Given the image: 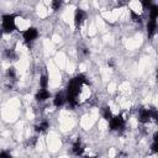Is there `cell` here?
Returning <instances> with one entry per match:
<instances>
[{"label": "cell", "mask_w": 158, "mask_h": 158, "mask_svg": "<svg viewBox=\"0 0 158 158\" xmlns=\"http://www.w3.org/2000/svg\"><path fill=\"white\" fill-rule=\"evenodd\" d=\"M80 84L77 81L75 78L70 79V81L68 83V86H67V99H77L78 94H79V89H80Z\"/></svg>", "instance_id": "cell-1"}, {"label": "cell", "mask_w": 158, "mask_h": 158, "mask_svg": "<svg viewBox=\"0 0 158 158\" xmlns=\"http://www.w3.org/2000/svg\"><path fill=\"white\" fill-rule=\"evenodd\" d=\"M2 30L5 33H10L15 30V15L2 16Z\"/></svg>", "instance_id": "cell-2"}, {"label": "cell", "mask_w": 158, "mask_h": 158, "mask_svg": "<svg viewBox=\"0 0 158 158\" xmlns=\"http://www.w3.org/2000/svg\"><path fill=\"white\" fill-rule=\"evenodd\" d=\"M123 126H125V120L122 118V116L111 117V120H110V128L111 130H120Z\"/></svg>", "instance_id": "cell-3"}, {"label": "cell", "mask_w": 158, "mask_h": 158, "mask_svg": "<svg viewBox=\"0 0 158 158\" xmlns=\"http://www.w3.org/2000/svg\"><path fill=\"white\" fill-rule=\"evenodd\" d=\"M22 36H23V40H25L26 42H31V41H33V40L37 38L38 32H37V30H36L35 27H30V28H27L26 31H23Z\"/></svg>", "instance_id": "cell-4"}, {"label": "cell", "mask_w": 158, "mask_h": 158, "mask_svg": "<svg viewBox=\"0 0 158 158\" xmlns=\"http://www.w3.org/2000/svg\"><path fill=\"white\" fill-rule=\"evenodd\" d=\"M85 20V12L81 10V9H77L75 10V14H74V23L77 27H79Z\"/></svg>", "instance_id": "cell-5"}, {"label": "cell", "mask_w": 158, "mask_h": 158, "mask_svg": "<svg viewBox=\"0 0 158 158\" xmlns=\"http://www.w3.org/2000/svg\"><path fill=\"white\" fill-rule=\"evenodd\" d=\"M72 149H73V153H74L75 156H81V154H83L84 147H83L80 139H77V142L73 144V148H72Z\"/></svg>", "instance_id": "cell-6"}, {"label": "cell", "mask_w": 158, "mask_h": 158, "mask_svg": "<svg viewBox=\"0 0 158 158\" xmlns=\"http://www.w3.org/2000/svg\"><path fill=\"white\" fill-rule=\"evenodd\" d=\"M156 26H157V22L156 20H149L148 23H147V32H148V37H153L154 32H156Z\"/></svg>", "instance_id": "cell-7"}, {"label": "cell", "mask_w": 158, "mask_h": 158, "mask_svg": "<svg viewBox=\"0 0 158 158\" xmlns=\"http://www.w3.org/2000/svg\"><path fill=\"white\" fill-rule=\"evenodd\" d=\"M48 98H49V91H47L46 89H41L36 94V100H38V101H44Z\"/></svg>", "instance_id": "cell-8"}, {"label": "cell", "mask_w": 158, "mask_h": 158, "mask_svg": "<svg viewBox=\"0 0 158 158\" xmlns=\"http://www.w3.org/2000/svg\"><path fill=\"white\" fill-rule=\"evenodd\" d=\"M64 101H65V96H64L63 93H58V94L54 96V100H53V102H54V105H56L57 107L62 106V105L64 104Z\"/></svg>", "instance_id": "cell-9"}, {"label": "cell", "mask_w": 158, "mask_h": 158, "mask_svg": "<svg viewBox=\"0 0 158 158\" xmlns=\"http://www.w3.org/2000/svg\"><path fill=\"white\" fill-rule=\"evenodd\" d=\"M151 118V110H141V114H139V122L144 123L147 122L148 120Z\"/></svg>", "instance_id": "cell-10"}, {"label": "cell", "mask_w": 158, "mask_h": 158, "mask_svg": "<svg viewBox=\"0 0 158 158\" xmlns=\"http://www.w3.org/2000/svg\"><path fill=\"white\" fill-rule=\"evenodd\" d=\"M102 116H104V118H105V120H107V121H110V120H111L112 114H111L110 107H107V106L102 107Z\"/></svg>", "instance_id": "cell-11"}, {"label": "cell", "mask_w": 158, "mask_h": 158, "mask_svg": "<svg viewBox=\"0 0 158 158\" xmlns=\"http://www.w3.org/2000/svg\"><path fill=\"white\" fill-rule=\"evenodd\" d=\"M149 11H151V20H156L157 16H158V6L157 5H152L149 7Z\"/></svg>", "instance_id": "cell-12"}, {"label": "cell", "mask_w": 158, "mask_h": 158, "mask_svg": "<svg viewBox=\"0 0 158 158\" xmlns=\"http://www.w3.org/2000/svg\"><path fill=\"white\" fill-rule=\"evenodd\" d=\"M48 127H49L48 122H47V121H43V122H41L38 126H36L35 128H36V131H38V132H43V131H46Z\"/></svg>", "instance_id": "cell-13"}, {"label": "cell", "mask_w": 158, "mask_h": 158, "mask_svg": "<svg viewBox=\"0 0 158 158\" xmlns=\"http://www.w3.org/2000/svg\"><path fill=\"white\" fill-rule=\"evenodd\" d=\"M47 84H48V78H47V75H42L41 79H40V85H41V88H42V89H46V88H47Z\"/></svg>", "instance_id": "cell-14"}, {"label": "cell", "mask_w": 158, "mask_h": 158, "mask_svg": "<svg viewBox=\"0 0 158 158\" xmlns=\"http://www.w3.org/2000/svg\"><path fill=\"white\" fill-rule=\"evenodd\" d=\"M5 57H7V58H10V59L15 58L16 56H15V52H14V49H10V48H7V49L5 51Z\"/></svg>", "instance_id": "cell-15"}, {"label": "cell", "mask_w": 158, "mask_h": 158, "mask_svg": "<svg viewBox=\"0 0 158 158\" xmlns=\"http://www.w3.org/2000/svg\"><path fill=\"white\" fill-rule=\"evenodd\" d=\"M131 17H132V20L136 21V22H141V21H142V17H141L139 15H137L135 11H131Z\"/></svg>", "instance_id": "cell-16"}, {"label": "cell", "mask_w": 158, "mask_h": 158, "mask_svg": "<svg viewBox=\"0 0 158 158\" xmlns=\"http://www.w3.org/2000/svg\"><path fill=\"white\" fill-rule=\"evenodd\" d=\"M60 6H62V1H59V0H54V1L52 2V7H53V10H59Z\"/></svg>", "instance_id": "cell-17"}, {"label": "cell", "mask_w": 158, "mask_h": 158, "mask_svg": "<svg viewBox=\"0 0 158 158\" xmlns=\"http://www.w3.org/2000/svg\"><path fill=\"white\" fill-rule=\"evenodd\" d=\"M7 77H10V78H12V79L16 77V73H15V68L10 67V68L7 69Z\"/></svg>", "instance_id": "cell-18"}, {"label": "cell", "mask_w": 158, "mask_h": 158, "mask_svg": "<svg viewBox=\"0 0 158 158\" xmlns=\"http://www.w3.org/2000/svg\"><path fill=\"white\" fill-rule=\"evenodd\" d=\"M0 158H12V157H11V154L9 152L2 151V152H0Z\"/></svg>", "instance_id": "cell-19"}, {"label": "cell", "mask_w": 158, "mask_h": 158, "mask_svg": "<svg viewBox=\"0 0 158 158\" xmlns=\"http://www.w3.org/2000/svg\"><path fill=\"white\" fill-rule=\"evenodd\" d=\"M157 147H158V143H157V142H153V144H152V147H151V148H152V152H154V153H156V152L158 151V148H157Z\"/></svg>", "instance_id": "cell-20"}, {"label": "cell", "mask_w": 158, "mask_h": 158, "mask_svg": "<svg viewBox=\"0 0 158 158\" xmlns=\"http://www.w3.org/2000/svg\"><path fill=\"white\" fill-rule=\"evenodd\" d=\"M142 5L146 6V7H147V6L151 7V6H152V2H151V1H142Z\"/></svg>", "instance_id": "cell-21"}, {"label": "cell", "mask_w": 158, "mask_h": 158, "mask_svg": "<svg viewBox=\"0 0 158 158\" xmlns=\"http://www.w3.org/2000/svg\"><path fill=\"white\" fill-rule=\"evenodd\" d=\"M85 158H90V157H85Z\"/></svg>", "instance_id": "cell-22"}]
</instances>
